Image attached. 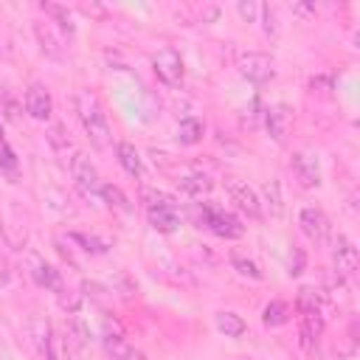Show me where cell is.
I'll list each match as a JSON object with an SVG mask.
<instances>
[{
	"mask_svg": "<svg viewBox=\"0 0 360 360\" xmlns=\"http://www.w3.org/2000/svg\"><path fill=\"white\" fill-rule=\"evenodd\" d=\"M73 104H76V115H79L90 143L96 149H107L112 135H110V124H107V115H104V107H101L98 96L87 87H82V90H76Z\"/></svg>",
	"mask_w": 360,
	"mask_h": 360,
	"instance_id": "cell-1",
	"label": "cell"
},
{
	"mask_svg": "<svg viewBox=\"0 0 360 360\" xmlns=\"http://www.w3.org/2000/svg\"><path fill=\"white\" fill-rule=\"evenodd\" d=\"M197 217H200V225H205L211 233H217V236H222V239H236V236L245 233L242 222H239L233 214H228V211H222V208H217V205L202 202V205L197 208Z\"/></svg>",
	"mask_w": 360,
	"mask_h": 360,
	"instance_id": "cell-2",
	"label": "cell"
},
{
	"mask_svg": "<svg viewBox=\"0 0 360 360\" xmlns=\"http://www.w3.org/2000/svg\"><path fill=\"white\" fill-rule=\"evenodd\" d=\"M28 335H31V343L37 346V352H39L45 360H62V357H59L62 338L51 329L48 318L34 315V318H31V323H28Z\"/></svg>",
	"mask_w": 360,
	"mask_h": 360,
	"instance_id": "cell-3",
	"label": "cell"
},
{
	"mask_svg": "<svg viewBox=\"0 0 360 360\" xmlns=\"http://www.w3.org/2000/svg\"><path fill=\"white\" fill-rule=\"evenodd\" d=\"M70 177H73V183H76V188H79L87 200H93V197L101 191L98 172H96V166L90 163V158H87L84 152H76V155L70 158Z\"/></svg>",
	"mask_w": 360,
	"mask_h": 360,
	"instance_id": "cell-4",
	"label": "cell"
},
{
	"mask_svg": "<svg viewBox=\"0 0 360 360\" xmlns=\"http://www.w3.org/2000/svg\"><path fill=\"white\" fill-rule=\"evenodd\" d=\"M298 225H301L304 236H307L309 242H315V245H326L329 236H332V222H329V217H326L321 208H315V205L301 208Z\"/></svg>",
	"mask_w": 360,
	"mask_h": 360,
	"instance_id": "cell-5",
	"label": "cell"
},
{
	"mask_svg": "<svg viewBox=\"0 0 360 360\" xmlns=\"http://www.w3.org/2000/svg\"><path fill=\"white\" fill-rule=\"evenodd\" d=\"M146 217H149L152 228L163 231V233H172L180 225V214H177L172 197H166V194H158V197H152V202H146Z\"/></svg>",
	"mask_w": 360,
	"mask_h": 360,
	"instance_id": "cell-6",
	"label": "cell"
},
{
	"mask_svg": "<svg viewBox=\"0 0 360 360\" xmlns=\"http://www.w3.org/2000/svg\"><path fill=\"white\" fill-rule=\"evenodd\" d=\"M239 73L253 82V84H264L276 76V68H273V59L267 53H259V51H248L239 56Z\"/></svg>",
	"mask_w": 360,
	"mask_h": 360,
	"instance_id": "cell-7",
	"label": "cell"
},
{
	"mask_svg": "<svg viewBox=\"0 0 360 360\" xmlns=\"http://www.w3.org/2000/svg\"><path fill=\"white\" fill-rule=\"evenodd\" d=\"M152 65H155V73H158V79H160L163 84L177 87V84L183 82V59H180V53H177L174 48L158 51L155 59H152Z\"/></svg>",
	"mask_w": 360,
	"mask_h": 360,
	"instance_id": "cell-8",
	"label": "cell"
},
{
	"mask_svg": "<svg viewBox=\"0 0 360 360\" xmlns=\"http://www.w3.org/2000/svg\"><path fill=\"white\" fill-rule=\"evenodd\" d=\"M332 262H335V270L338 276H346L352 278L357 273V264H360V256H357V248L349 236H338L335 239V248H332Z\"/></svg>",
	"mask_w": 360,
	"mask_h": 360,
	"instance_id": "cell-9",
	"label": "cell"
},
{
	"mask_svg": "<svg viewBox=\"0 0 360 360\" xmlns=\"http://www.w3.org/2000/svg\"><path fill=\"white\" fill-rule=\"evenodd\" d=\"M225 188H228V194H231V202H233L242 214H248L250 219L262 217L259 197H256V191H253L248 183H242V180H228V183H225Z\"/></svg>",
	"mask_w": 360,
	"mask_h": 360,
	"instance_id": "cell-10",
	"label": "cell"
},
{
	"mask_svg": "<svg viewBox=\"0 0 360 360\" xmlns=\"http://www.w3.org/2000/svg\"><path fill=\"white\" fill-rule=\"evenodd\" d=\"M25 112L37 121H48L51 112H53V98L48 93L45 84H31L25 90Z\"/></svg>",
	"mask_w": 360,
	"mask_h": 360,
	"instance_id": "cell-11",
	"label": "cell"
},
{
	"mask_svg": "<svg viewBox=\"0 0 360 360\" xmlns=\"http://www.w3.org/2000/svg\"><path fill=\"white\" fill-rule=\"evenodd\" d=\"M292 172H295V180L304 186V188H315L321 183V169H318V160L307 152H295L292 160H290Z\"/></svg>",
	"mask_w": 360,
	"mask_h": 360,
	"instance_id": "cell-12",
	"label": "cell"
},
{
	"mask_svg": "<svg viewBox=\"0 0 360 360\" xmlns=\"http://www.w3.org/2000/svg\"><path fill=\"white\" fill-rule=\"evenodd\" d=\"M264 124H267V132L273 135V141L281 143V141L287 138L290 127H292V112H290V107H287V104L270 107V110L264 112Z\"/></svg>",
	"mask_w": 360,
	"mask_h": 360,
	"instance_id": "cell-13",
	"label": "cell"
},
{
	"mask_svg": "<svg viewBox=\"0 0 360 360\" xmlns=\"http://www.w3.org/2000/svg\"><path fill=\"white\" fill-rule=\"evenodd\" d=\"M321 332H323V318L318 309L315 312H298V335H301L304 349H312L318 343Z\"/></svg>",
	"mask_w": 360,
	"mask_h": 360,
	"instance_id": "cell-14",
	"label": "cell"
},
{
	"mask_svg": "<svg viewBox=\"0 0 360 360\" xmlns=\"http://www.w3.org/2000/svg\"><path fill=\"white\" fill-rule=\"evenodd\" d=\"M104 349H107V354L112 357V360H146V354L143 352H138L135 346H129L124 338H118V335H107L104 338Z\"/></svg>",
	"mask_w": 360,
	"mask_h": 360,
	"instance_id": "cell-15",
	"label": "cell"
},
{
	"mask_svg": "<svg viewBox=\"0 0 360 360\" xmlns=\"http://www.w3.org/2000/svg\"><path fill=\"white\" fill-rule=\"evenodd\" d=\"M115 155H118V163L124 166L127 174H132V177H141V174H143V160H141L138 149H135L129 141H121V143L115 146Z\"/></svg>",
	"mask_w": 360,
	"mask_h": 360,
	"instance_id": "cell-16",
	"label": "cell"
},
{
	"mask_svg": "<svg viewBox=\"0 0 360 360\" xmlns=\"http://www.w3.org/2000/svg\"><path fill=\"white\" fill-rule=\"evenodd\" d=\"M101 197H104V202L112 208V211H121V214H129L132 211V202L127 200V194L118 188V186H112V183H101V191H98Z\"/></svg>",
	"mask_w": 360,
	"mask_h": 360,
	"instance_id": "cell-17",
	"label": "cell"
},
{
	"mask_svg": "<svg viewBox=\"0 0 360 360\" xmlns=\"http://www.w3.org/2000/svg\"><path fill=\"white\" fill-rule=\"evenodd\" d=\"M217 329H219L225 338H239V335H245L248 323H245L242 315H236V312H219V315H217Z\"/></svg>",
	"mask_w": 360,
	"mask_h": 360,
	"instance_id": "cell-18",
	"label": "cell"
},
{
	"mask_svg": "<svg viewBox=\"0 0 360 360\" xmlns=\"http://www.w3.org/2000/svg\"><path fill=\"white\" fill-rule=\"evenodd\" d=\"M200 138H202V121L200 118H191V115L183 118L180 127H177V141L186 143V146H194Z\"/></svg>",
	"mask_w": 360,
	"mask_h": 360,
	"instance_id": "cell-19",
	"label": "cell"
},
{
	"mask_svg": "<svg viewBox=\"0 0 360 360\" xmlns=\"http://www.w3.org/2000/svg\"><path fill=\"white\" fill-rule=\"evenodd\" d=\"M34 281L39 284V287H48V290H62V281H59V273L51 267V264H45V262H37L34 264Z\"/></svg>",
	"mask_w": 360,
	"mask_h": 360,
	"instance_id": "cell-20",
	"label": "cell"
},
{
	"mask_svg": "<svg viewBox=\"0 0 360 360\" xmlns=\"http://www.w3.org/2000/svg\"><path fill=\"white\" fill-rule=\"evenodd\" d=\"M287 318H290V309H287L284 301H270L262 312L264 326H281V323H287Z\"/></svg>",
	"mask_w": 360,
	"mask_h": 360,
	"instance_id": "cell-21",
	"label": "cell"
},
{
	"mask_svg": "<svg viewBox=\"0 0 360 360\" xmlns=\"http://www.w3.org/2000/svg\"><path fill=\"white\" fill-rule=\"evenodd\" d=\"M177 186H180L186 194L200 197V194H205V191L211 188V180H208L205 174H186V177H180V180H177Z\"/></svg>",
	"mask_w": 360,
	"mask_h": 360,
	"instance_id": "cell-22",
	"label": "cell"
},
{
	"mask_svg": "<svg viewBox=\"0 0 360 360\" xmlns=\"http://www.w3.org/2000/svg\"><path fill=\"white\" fill-rule=\"evenodd\" d=\"M37 37H39V42H42V51H45V53H51V56H59V53H62L59 39L51 34V28H48V25L37 22Z\"/></svg>",
	"mask_w": 360,
	"mask_h": 360,
	"instance_id": "cell-23",
	"label": "cell"
},
{
	"mask_svg": "<svg viewBox=\"0 0 360 360\" xmlns=\"http://www.w3.org/2000/svg\"><path fill=\"white\" fill-rule=\"evenodd\" d=\"M42 8H45L48 14H53V17L59 20V28H62L65 34H73V22H70V14H68V11L62 8V6H53V3H45Z\"/></svg>",
	"mask_w": 360,
	"mask_h": 360,
	"instance_id": "cell-24",
	"label": "cell"
},
{
	"mask_svg": "<svg viewBox=\"0 0 360 360\" xmlns=\"http://www.w3.org/2000/svg\"><path fill=\"white\" fill-rule=\"evenodd\" d=\"M231 264H233L242 276H248V278H262V270L256 267V262H250V259H245V256H233Z\"/></svg>",
	"mask_w": 360,
	"mask_h": 360,
	"instance_id": "cell-25",
	"label": "cell"
},
{
	"mask_svg": "<svg viewBox=\"0 0 360 360\" xmlns=\"http://www.w3.org/2000/svg\"><path fill=\"white\" fill-rule=\"evenodd\" d=\"M48 141L53 143V149H65V146H70V141H68V135H65V127H62V124H53V127L48 129Z\"/></svg>",
	"mask_w": 360,
	"mask_h": 360,
	"instance_id": "cell-26",
	"label": "cell"
},
{
	"mask_svg": "<svg viewBox=\"0 0 360 360\" xmlns=\"http://www.w3.org/2000/svg\"><path fill=\"white\" fill-rule=\"evenodd\" d=\"M73 239H76V242H82V245H84V250H93V253H104V250H107V242H101V239H96V236L73 233Z\"/></svg>",
	"mask_w": 360,
	"mask_h": 360,
	"instance_id": "cell-27",
	"label": "cell"
},
{
	"mask_svg": "<svg viewBox=\"0 0 360 360\" xmlns=\"http://www.w3.org/2000/svg\"><path fill=\"white\" fill-rule=\"evenodd\" d=\"M0 166H3V169H14V166H17V158H14L11 146L6 143L3 132H0Z\"/></svg>",
	"mask_w": 360,
	"mask_h": 360,
	"instance_id": "cell-28",
	"label": "cell"
},
{
	"mask_svg": "<svg viewBox=\"0 0 360 360\" xmlns=\"http://www.w3.org/2000/svg\"><path fill=\"white\" fill-rule=\"evenodd\" d=\"M256 11H259V6H256V3H239V14H242L248 22H253V20H256Z\"/></svg>",
	"mask_w": 360,
	"mask_h": 360,
	"instance_id": "cell-29",
	"label": "cell"
},
{
	"mask_svg": "<svg viewBox=\"0 0 360 360\" xmlns=\"http://www.w3.org/2000/svg\"><path fill=\"white\" fill-rule=\"evenodd\" d=\"M301 264H304V253H301V250H295V267H292L290 273H292V276H298V273H301Z\"/></svg>",
	"mask_w": 360,
	"mask_h": 360,
	"instance_id": "cell-30",
	"label": "cell"
},
{
	"mask_svg": "<svg viewBox=\"0 0 360 360\" xmlns=\"http://www.w3.org/2000/svg\"><path fill=\"white\" fill-rule=\"evenodd\" d=\"M6 276H8V273H6V262H3V256H0V281H6Z\"/></svg>",
	"mask_w": 360,
	"mask_h": 360,
	"instance_id": "cell-31",
	"label": "cell"
},
{
	"mask_svg": "<svg viewBox=\"0 0 360 360\" xmlns=\"http://www.w3.org/2000/svg\"><path fill=\"white\" fill-rule=\"evenodd\" d=\"M335 360H352V357H349V354H338Z\"/></svg>",
	"mask_w": 360,
	"mask_h": 360,
	"instance_id": "cell-32",
	"label": "cell"
}]
</instances>
